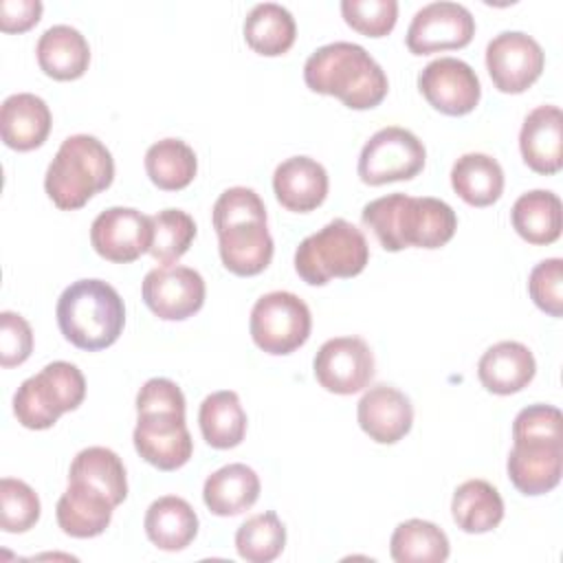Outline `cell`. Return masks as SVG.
Instances as JSON below:
<instances>
[{
    "label": "cell",
    "instance_id": "6da1fadb",
    "mask_svg": "<svg viewBox=\"0 0 563 563\" xmlns=\"http://www.w3.org/2000/svg\"><path fill=\"white\" fill-rule=\"evenodd\" d=\"M361 220L374 231L380 246L391 253L407 246L440 249L457 229V216L449 202L400 191L369 200L361 211Z\"/></svg>",
    "mask_w": 563,
    "mask_h": 563
},
{
    "label": "cell",
    "instance_id": "7a4b0ae2",
    "mask_svg": "<svg viewBox=\"0 0 563 563\" xmlns=\"http://www.w3.org/2000/svg\"><path fill=\"white\" fill-rule=\"evenodd\" d=\"M303 81L310 90L336 97L352 110L376 108L389 90L380 64L354 42L319 46L303 64Z\"/></svg>",
    "mask_w": 563,
    "mask_h": 563
},
{
    "label": "cell",
    "instance_id": "3957f363",
    "mask_svg": "<svg viewBox=\"0 0 563 563\" xmlns=\"http://www.w3.org/2000/svg\"><path fill=\"white\" fill-rule=\"evenodd\" d=\"M57 325L68 343L97 352L110 347L125 325V306L103 279H77L57 299Z\"/></svg>",
    "mask_w": 563,
    "mask_h": 563
},
{
    "label": "cell",
    "instance_id": "277c9868",
    "mask_svg": "<svg viewBox=\"0 0 563 563\" xmlns=\"http://www.w3.org/2000/svg\"><path fill=\"white\" fill-rule=\"evenodd\" d=\"M114 178L110 150L90 134H73L62 141L46 167L44 189L64 211L84 207L95 194L108 189Z\"/></svg>",
    "mask_w": 563,
    "mask_h": 563
},
{
    "label": "cell",
    "instance_id": "5b68a950",
    "mask_svg": "<svg viewBox=\"0 0 563 563\" xmlns=\"http://www.w3.org/2000/svg\"><path fill=\"white\" fill-rule=\"evenodd\" d=\"M369 246L358 227L334 218L317 233L303 238L295 251V271L310 286H323L332 277H354L363 273Z\"/></svg>",
    "mask_w": 563,
    "mask_h": 563
},
{
    "label": "cell",
    "instance_id": "8992f818",
    "mask_svg": "<svg viewBox=\"0 0 563 563\" xmlns=\"http://www.w3.org/2000/svg\"><path fill=\"white\" fill-rule=\"evenodd\" d=\"M86 396L81 369L68 361H53L29 376L13 394V413L26 429H51L62 413L77 409Z\"/></svg>",
    "mask_w": 563,
    "mask_h": 563
},
{
    "label": "cell",
    "instance_id": "52a82bcc",
    "mask_svg": "<svg viewBox=\"0 0 563 563\" xmlns=\"http://www.w3.org/2000/svg\"><path fill=\"white\" fill-rule=\"evenodd\" d=\"M253 343L266 354H290L301 347L312 330L308 303L288 290L262 295L251 310L249 321Z\"/></svg>",
    "mask_w": 563,
    "mask_h": 563
},
{
    "label": "cell",
    "instance_id": "ba28073f",
    "mask_svg": "<svg viewBox=\"0 0 563 563\" xmlns=\"http://www.w3.org/2000/svg\"><path fill=\"white\" fill-rule=\"evenodd\" d=\"M424 143L407 128L387 125L374 132L358 156V178L365 185L409 180L424 167Z\"/></svg>",
    "mask_w": 563,
    "mask_h": 563
},
{
    "label": "cell",
    "instance_id": "9c48e42d",
    "mask_svg": "<svg viewBox=\"0 0 563 563\" xmlns=\"http://www.w3.org/2000/svg\"><path fill=\"white\" fill-rule=\"evenodd\" d=\"M545 53L541 44L523 31H501L486 46V68L497 90L519 95L543 73Z\"/></svg>",
    "mask_w": 563,
    "mask_h": 563
},
{
    "label": "cell",
    "instance_id": "30bf717a",
    "mask_svg": "<svg viewBox=\"0 0 563 563\" xmlns=\"http://www.w3.org/2000/svg\"><path fill=\"white\" fill-rule=\"evenodd\" d=\"M475 35L473 13L451 0H438L420 7L407 29L405 42L413 55H429L466 46Z\"/></svg>",
    "mask_w": 563,
    "mask_h": 563
},
{
    "label": "cell",
    "instance_id": "8fae6325",
    "mask_svg": "<svg viewBox=\"0 0 563 563\" xmlns=\"http://www.w3.org/2000/svg\"><path fill=\"white\" fill-rule=\"evenodd\" d=\"M205 279L198 271L180 264L152 268L141 284L145 306L163 321H183L205 303Z\"/></svg>",
    "mask_w": 563,
    "mask_h": 563
},
{
    "label": "cell",
    "instance_id": "7c38bea8",
    "mask_svg": "<svg viewBox=\"0 0 563 563\" xmlns=\"http://www.w3.org/2000/svg\"><path fill=\"white\" fill-rule=\"evenodd\" d=\"M312 369L325 391L350 396L374 378V354L361 336H334L319 347Z\"/></svg>",
    "mask_w": 563,
    "mask_h": 563
},
{
    "label": "cell",
    "instance_id": "4fadbf2b",
    "mask_svg": "<svg viewBox=\"0 0 563 563\" xmlns=\"http://www.w3.org/2000/svg\"><path fill=\"white\" fill-rule=\"evenodd\" d=\"M418 88L429 106L449 117L473 112L482 97L473 66L457 57L431 59L418 75Z\"/></svg>",
    "mask_w": 563,
    "mask_h": 563
},
{
    "label": "cell",
    "instance_id": "5bb4252c",
    "mask_svg": "<svg viewBox=\"0 0 563 563\" xmlns=\"http://www.w3.org/2000/svg\"><path fill=\"white\" fill-rule=\"evenodd\" d=\"M132 440L136 453L158 471H176L185 466L194 453L185 413H139Z\"/></svg>",
    "mask_w": 563,
    "mask_h": 563
},
{
    "label": "cell",
    "instance_id": "9a60e30c",
    "mask_svg": "<svg viewBox=\"0 0 563 563\" xmlns=\"http://www.w3.org/2000/svg\"><path fill=\"white\" fill-rule=\"evenodd\" d=\"M90 244L108 262H134L150 251L152 216L134 207H110L92 220Z\"/></svg>",
    "mask_w": 563,
    "mask_h": 563
},
{
    "label": "cell",
    "instance_id": "2e32d148",
    "mask_svg": "<svg viewBox=\"0 0 563 563\" xmlns=\"http://www.w3.org/2000/svg\"><path fill=\"white\" fill-rule=\"evenodd\" d=\"M506 468L519 493L545 495L561 482L563 440H512Z\"/></svg>",
    "mask_w": 563,
    "mask_h": 563
},
{
    "label": "cell",
    "instance_id": "e0dca14e",
    "mask_svg": "<svg viewBox=\"0 0 563 563\" xmlns=\"http://www.w3.org/2000/svg\"><path fill=\"white\" fill-rule=\"evenodd\" d=\"M356 420L374 442L394 444L409 433L413 424V407L400 389L378 383L361 396Z\"/></svg>",
    "mask_w": 563,
    "mask_h": 563
},
{
    "label": "cell",
    "instance_id": "ac0fdd59",
    "mask_svg": "<svg viewBox=\"0 0 563 563\" xmlns=\"http://www.w3.org/2000/svg\"><path fill=\"white\" fill-rule=\"evenodd\" d=\"M523 163L543 176L563 167V112L559 106H537L523 119L519 132Z\"/></svg>",
    "mask_w": 563,
    "mask_h": 563
},
{
    "label": "cell",
    "instance_id": "d6986e66",
    "mask_svg": "<svg viewBox=\"0 0 563 563\" xmlns=\"http://www.w3.org/2000/svg\"><path fill=\"white\" fill-rule=\"evenodd\" d=\"M328 172L310 156H290L273 172V191L282 207L297 213L317 209L328 196Z\"/></svg>",
    "mask_w": 563,
    "mask_h": 563
},
{
    "label": "cell",
    "instance_id": "ffe728a7",
    "mask_svg": "<svg viewBox=\"0 0 563 563\" xmlns=\"http://www.w3.org/2000/svg\"><path fill=\"white\" fill-rule=\"evenodd\" d=\"M218 251L227 271L251 277L271 264L275 244L266 220H244L218 231Z\"/></svg>",
    "mask_w": 563,
    "mask_h": 563
},
{
    "label": "cell",
    "instance_id": "44dd1931",
    "mask_svg": "<svg viewBox=\"0 0 563 563\" xmlns=\"http://www.w3.org/2000/svg\"><path fill=\"white\" fill-rule=\"evenodd\" d=\"M51 110L33 92L9 95L0 106V134L7 147L29 152L40 147L51 132Z\"/></svg>",
    "mask_w": 563,
    "mask_h": 563
},
{
    "label": "cell",
    "instance_id": "7402d4cb",
    "mask_svg": "<svg viewBox=\"0 0 563 563\" xmlns=\"http://www.w3.org/2000/svg\"><path fill=\"white\" fill-rule=\"evenodd\" d=\"M537 372L534 356L528 345L519 341H499L490 345L477 363L479 383L497 396L521 391Z\"/></svg>",
    "mask_w": 563,
    "mask_h": 563
},
{
    "label": "cell",
    "instance_id": "603a6c76",
    "mask_svg": "<svg viewBox=\"0 0 563 563\" xmlns=\"http://www.w3.org/2000/svg\"><path fill=\"white\" fill-rule=\"evenodd\" d=\"M114 504L99 490L81 484L68 482V488L57 499L55 517L64 534L75 539L99 537L112 521Z\"/></svg>",
    "mask_w": 563,
    "mask_h": 563
},
{
    "label": "cell",
    "instance_id": "cb8c5ba5",
    "mask_svg": "<svg viewBox=\"0 0 563 563\" xmlns=\"http://www.w3.org/2000/svg\"><path fill=\"white\" fill-rule=\"evenodd\" d=\"M35 53L40 68L57 81L79 79L90 64L88 40L70 24L48 26L40 35Z\"/></svg>",
    "mask_w": 563,
    "mask_h": 563
},
{
    "label": "cell",
    "instance_id": "d4e9b609",
    "mask_svg": "<svg viewBox=\"0 0 563 563\" xmlns=\"http://www.w3.org/2000/svg\"><path fill=\"white\" fill-rule=\"evenodd\" d=\"M143 528L158 550L178 552L196 539L198 515L187 499L178 495H163L150 504Z\"/></svg>",
    "mask_w": 563,
    "mask_h": 563
},
{
    "label": "cell",
    "instance_id": "484cf974",
    "mask_svg": "<svg viewBox=\"0 0 563 563\" xmlns=\"http://www.w3.org/2000/svg\"><path fill=\"white\" fill-rule=\"evenodd\" d=\"M260 488L262 484L257 473L242 462H233L213 471L205 479L202 499L213 515L235 517L257 501Z\"/></svg>",
    "mask_w": 563,
    "mask_h": 563
},
{
    "label": "cell",
    "instance_id": "4316f807",
    "mask_svg": "<svg viewBox=\"0 0 563 563\" xmlns=\"http://www.w3.org/2000/svg\"><path fill=\"white\" fill-rule=\"evenodd\" d=\"M451 515L462 532H490L504 519V499L490 482L466 479L453 493Z\"/></svg>",
    "mask_w": 563,
    "mask_h": 563
},
{
    "label": "cell",
    "instance_id": "83f0119b",
    "mask_svg": "<svg viewBox=\"0 0 563 563\" xmlns=\"http://www.w3.org/2000/svg\"><path fill=\"white\" fill-rule=\"evenodd\" d=\"M453 191L471 207H488L504 191V169L484 152L462 154L451 167Z\"/></svg>",
    "mask_w": 563,
    "mask_h": 563
},
{
    "label": "cell",
    "instance_id": "f1b7e54d",
    "mask_svg": "<svg viewBox=\"0 0 563 563\" xmlns=\"http://www.w3.org/2000/svg\"><path fill=\"white\" fill-rule=\"evenodd\" d=\"M510 222L528 244H552L561 235V200L550 189L526 191L515 200Z\"/></svg>",
    "mask_w": 563,
    "mask_h": 563
},
{
    "label": "cell",
    "instance_id": "f546056e",
    "mask_svg": "<svg viewBox=\"0 0 563 563\" xmlns=\"http://www.w3.org/2000/svg\"><path fill=\"white\" fill-rule=\"evenodd\" d=\"M198 424L205 442L213 449H233L244 440L246 411L231 389L209 394L198 409Z\"/></svg>",
    "mask_w": 563,
    "mask_h": 563
},
{
    "label": "cell",
    "instance_id": "4dcf8cb0",
    "mask_svg": "<svg viewBox=\"0 0 563 563\" xmlns=\"http://www.w3.org/2000/svg\"><path fill=\"white\" fill-rule=\"evenodd\" d=\"M68 482H81L103 493L114 506L123 504L128 497L125 466L121 457L108 446L81 449L68 468Z\"/></svg>",
    "mask_w": 563,
    "mask_h": 563
},
{
    "label": "cell",
    "instance_id": "1f68e13d",
    "mask_svg": "<svg viewBox=\"0 0 563 563\" xmlns=\"http://www.w3.org/2000/svg\"><path fill=\"white\" fill-rule=\"evenodd\" d=\"M295 18L277 2H260L244 18V40L260 55H282L295 44Z\"/></svg>",
    "mask_w": 563,
    "mask_h": 563
},
{
    "label": "cell",
    "instance_id": "d6a6232c",
    "mask_svg": "<svg viewBox=\"0 0 563 563\" xmlns=\"http://www.w3.org/2000/svg\"><path fill=\"white\" fill-rule=\"evenodd\" d=\"M449 550L444 530L427 519L400 521L389 539V554L396 563H442Z\"/></svg>",
    "mask_w": 563,
    "mask_h": 563
},
{
    "label": "cell",
    "instance_id": "836d02e7",
    "mask_svg": "<svg viewBox=\"0 0 563 563\" xmlns=\"http://www.w3.org/2000/svg\"><path fill=\"white\" fill-rule=\"evenodd\" d=\"M145 172L150 180L163 191L185 189L196 172V152L180 139H161L145 152Z\"/></svg>",
    "mask_w": 563,
    "mask_h": 563
},
{
    "label": "cell",
    "instance_id": "e575fe53",
    "mask_svg": "<svg viewBox=\"0 0 563 563\" xmlns=\"http://www.w3.org/2000/svg\"><path fill=\"white\" fill-rule=\"evenodd\" d=\"M286 545V526L277 512L266 510L249 517L235 532V550L249 563H271Z\"/></svg>",
    "mask_w": 563,
    "mask_h": 563
},
{
    "label": "cell",
    "instance_id": "d590c367",
    "mask_svg": "<svg viewBox=\"0 0 563 563\" xmlns=\"http://www.w3.org/2000/svg\"><path fill=\"white\" fill-rule=\"evenodd\" d=\"M196 238V222L183 209H163L152 216V244L150 255L169 266L178 262Z\"/></svg>",
    "mask_w": 563,
    "mask_h": 563
},
{
    "label": "cell",
    "instance_id": "8d00e7d4",
    "mask_svg": "<svg viewBox=\"0 0 563 563\" xmlns=\"http://www.w3.org/2000/svg\"><path fill=\"white\" fill-rule=\"evenodd\" d=\"M42 512L37 493L22 479L2 477L0 479V528L4 532H26L31 530Z\"/></svg>",
    "mask_w": 563,
    "mask_h": 563
},
{
    "label": "cell",
    "instance_id": "74e56055",
    "mask_svg": "<svg viewBox=\"0 0 563 563\" xmlns=\"http://www.w3.org/2000/svg\"><path fill=\"white\" fill-rule=\"evenodd\" d=\"M343 20L358 33L367 37L387 35L398 20L396 0H343Z\"/></svg>",
    "mask_w": 563,
    "mask_h": 563
},
{
    "label": "cell",
    "instance_id": "f35d334b",
    "mask_svg": "<svg viewBox=\"0 0 563 563\" xmlns=\"http://www.w3.org/2000/svg\"><path fill=\"white\" fill-rule=\"evenodd\" d=\"M244 220H266V207L260 194L251 187H229L213 205L216 233Z\"/></svg>",
    "mask_w": 563,
    "mask_h": 563
},
{
    "label": "cell",
    "instance_id": "ab89813d",
    "mask_svg": "<svg viewBox=\"0 0 563 563\" xmlns=\"http://www.w3.org/2000/svg\"><path fill=\"white\" fill-rule=\"evenodd\" d=\"M528 292L532 301L550 317L563 314V260L548 257L528 275Z\"/></svg>",
    "mask_w": 563,
    "mask_h": 563
},
{
    "label": "cell",
    "instance_id": "60d3db41",
    "mask_svg": "<svg viewBox=\"0 0 563 563\" xmlns=\"http://www.w3.org/2000/svg\"><path fill=\"white\" fill-rule=\"evenodd\" d=\"M33 352V330L29 321L11 310L0 312V365H22Z\"/></svg>",
    "mask_w": 563,
    "mask_h": 563
},
{
    "label": "cell",
    "instance_id": "b9f144b4",
    "mask_svg": "<svg viewBox=\"0 0 563 563\" xmlns=\"http://www.w3.org/2000/svg\"><path fill=\"white\" fill-rule=\"evenodd\" d=\"M563 440V416L552 405L523 407L512 422V440Z\"/></svg>",
    "mask_w": 563,
    "mask_h": 563
},
{
    "label": "cell",
    "instance_id": "7bdbcfd3",
    "mask_svg": "<svg viewBox=\"0 0 563 563\" xmlns=\"http://www.w3.org/2000/svg\"><path fill=\"white\" fill-rule=\"evenodd\" d=\"M185 413V396L180 387L169 378H150L136 394V413Z\"/></svg>",
    "mask_w": 563,
    "mask_h": 563
},
{
    "label": "cell",
    "instance_id": "ee69618b",
    "mask_svg": "<svg viewBox=\"0 0 563 563\" xmlns=\"http://www.w3.org/2000/svg\"><path fill=\"white\" fill-rule=\"evenodd\" d=\"M40 0H2L0 2V29L4 33H22L40 22Z\"/></svg>",
    "mask_w": 563,
    "mask_h": 563
}]
</instances>
